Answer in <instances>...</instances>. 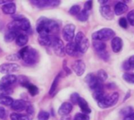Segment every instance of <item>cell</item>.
Wrapping results in <instances>:
<instances>
[{
  "label": "cell",
  "mask_w": 134,
  "mask_h": 120,
  "mask_svg": "<svg viewBox=\"0 0 134 120\" xmlns=\"http://www.w3.org/2000/svg\"><path fill=\"white\" fill-rule=\"evenodd\" d=\"M59 24L57 21L53 20L48 19L45 17H41L36 24V31L39 35H49L54 36L56 33L59 31Z\"/></svg>",
  "instance_id": "obj_1"
},
{
  "label": "cell",
  "mask_w": 134,
  "mask_h": 120,
  "mask_svg": "<svg viewBox=\"0 0 134 120\" xmlns=\"http://www.w3.org/2000/svg\"><path fill=\"white\" fill-rule=\"evenodd\" d=\"M13 20L8 24V30L14 31L18 34H20L19 32L20 31L29 32L30 30H31V23L29 20L27 19L25 17L21 15H17V16H13Z\"/></svg>",
  "instance_id": "obj_2"
},
{
  "label": "cell",
  "mask_w": 134,
  "mask_h": 120,
  "mask_svg": "<svg viewBox=\"0 0 134 120\" xmlns=\"http://www.w3.org/2000/svg\"><path fill=\"white\" fill-rule=\"evenodd\" d=\"M19 56L27 64L30 65L35 64L38 59V51L31 46H25L21 49L19 52Z\"/></svg>",
  "instance_id": "obj_3"
},
{
  "label": "cell",
  "mask_w": 134,
  "mask_h": 120,
  "mask_svg": "<svg viewBox=\"0 0 134 120\" xmlns=\"http://www.w3.org/2000/svg\"><path fill=\"white\" fill-rule=\"evenodd\" d=\"M115 37V32L111 28H101L93 32L92 35V39L93 41L104 42L111 39Z\"/></svg>",
  "instance_id": "obj_4"
},
{
  "label": "cell",
  "mask_w": 134,
  "mask_h": 120,
  "mask_svg": "<svg viewBox=\"0 0 134 120\" xmlns=\"http://www.w3.org/2000/svg\"><path fill=\"white\" fill-rule=\"evenodd\" d=\"M75 43L76 44L80 53H85L88 50L89 46H90V42H89L88 39L81 31L78 32L77 35H75Z\"/></svg>",
  "instance_id": "obj_5"
},
{
  "label": "cell",
  "mask_w": 134,
  "mask_h": 120,
  "mask_svg": "<svg viewBox=\"0 0 134 120\" xmlns=\"http://www.w3.org/2000/svg\"><path fill=\"white\" fill-rule=\"evenodd\" d=\"M119 99V94L117 92L113 93L111 95H106V97L100 101L97 102L100 108H108L115 105Z\"/></svg>",
  "instance_id": "obj_6"
},
{
  "label": "cell",
  "mask_w": 134,
  "mask_h": 120,
  "mask_svg": "<svg viewBox=\"0 0 134 120\" xmlns=\"http://www.w3.org/2000/svg\"><path fill=\"white\" fill-rule=\"evenodd\" d=\"M51 47L53 48V50L57 56H58L60 57H63L65 55L64 45L62 40L60 38H58L57 36H53Z\"/></svg>",
  "instance_id": "obj_7"
},
{
  "label": "cell",
  "mask_w": 134,
  "mask_h": 120,
  "mask_svg": "<svg viewBox=\"0 0 134 120\" xmlns=\"http://www.w3.org/2000/svg\"><path fill=\"white\" fill-rule=\"evenodd\" d=\"M75 26L73 24H66L64 27L63 31H62V35H63L64 39L68 42H72V40L75 37Z\"/></svg>",
  "instance_id": "obj_8"
},
{
  "label": "cell",
  "mask_w": 134,
  "mask_h": 120,
  "mask_svg": "<svg viewBox=\"0 0 134 120\" xmlns=\"http://www.w3.org/2000/svg\"><path fill=\"white\" fill-rule=\"evenodd\" d=\"M20 70V66L16 63H4L0 65V72L5 75H12Z\"/></svg>",
  "instance_id": "obj_9"
},
{
  "label": "cell",
  "mask_w": 134,
  "mask_h": 120,
  "mask_svg": "<svg viewBox=\"0 0 134 120\" xmlns=\"http://www.w3.org/2000/svg\"><path fill=\"white\" fill-rule=\"evenodd\" d=\"M85 82L87 83L90 89L92 90H95L96 89H97L99 86H100L102 85V83H100L99 81L97 75H93V73H90L86 76Z\"/></svg>",
  "instance_id": "obj_10"
},
{
  "label": "cell",
  "mask_w": 134,
  "mask_h": 120,
  "mask_svg": "<svg viewBox=\"0 0 134 120\" xmlns=\"http://www.w3.org/2000/svg\"><path fill=\"white\" fill-rule=\"evenodd\" d=\"M35 6L38 8H46V7H55L60 5V1L56 0H38L31 2Z\"/></svg>",
  "instance_id": "obj_11"
},
{
  "label": "cell",
  "mask_w": 134,
  "mask_h": 120,
  "mask_svg": "<svg viewBox=\"0 0 134 120\" xmlns=\"http://www.w3.org/2000/svg\"><path fill=\"white\" fill-rule=\"evenodd\" d=\"M72 69L78 76H82L86 72V64L82 60H77L72 64Z\"/></svg>",
  "instance_id": "obj_12"
},
{
  "label": "cell",
  "mask_w": 134,
  "mask_h": 120,
  "mask_svg": "<svg viewBox=\"0 0 134 120\" xmlns=\"http://www.w3.org/2000/svg\"><path fill=\"white\" fill-rule=\"evenodd\" d=\"M100 13L101 16L108 20H111L114 19L115 13L109 6H101L100 8Z\"/></svg>",
  "instance_id": "obj_13"
},
{
  "label": "cell",
  "mask_w": 134,
  "mask_h": 120,
  "mask_svg": "<svg viewBox=\"0 0 134 120\" xmlns=\"http://www.w3.org/2000/svg\"><path fill=\"white\" fill-rule=\"evenodd\" d=\"M65 53H67L69 56L75 57L77 56L78 53H79V51L78 50V47L75 42H68L65 46Z\"/></svg>",
  "instance_id": "obj_14"
},
{
  "label": "cell",
  "mask_w": 134,
  "mask_h": 120,
  "mask_svg": "<svg viewBox=\"0 0 134 120\" xmlns=\"http://www.w3.org/2000/svg\"><path fill=\"white\" fill-rule=\"evenodd\" d=\"M73 109V105L72 104L69 103V102H64L63 103L60 107L58 109V114L61 116H68L71 113V112Z\"/></svg>",
  "instance_id": "obj_15"
},
{
  "label": "cell",
  "mask_w": 134,
  "mask_h": 120,
  "mask_svg": "<svg viewBox=\"0 0 134 120\" xmlns=\"http://www.w3.org/2000/svg\"><path fill=\"white\" fill-rule=\"evenodd\" d=\"M17 80V77L14 75H5L0 79V84L6 86H10Z\"/></svg>",
  "instance_id": "obj_16"
},
{
  "label": "cell",
  "mask_w": 134,
  "mask_h": 120,
  "mask_svg": "<svg viewBox=\"0 0 134 120\" xmlns=\"http://www.w3.org/2000/svg\"><path fill=\"white\" fill-rule=\"evenodd\" d=\"M27 103L24 100H16L11 105V108L16 112H21L27 108Z\"/></svg>",
  "instance_id": "obj_17"
},
{
  "label": "cell",
  "mask_w": 134,
  "mask_h": 120,
  "mask_svg": "<svg viewBox=\"0 0 134 120\" xmlns=\"http://www.w3.org/2000/svg\"><path fill=\"white\" fill-rule=\"evenodd\" d=\"M122 39L119 37L115 36L111 40V48L113 52L115 53H119L122 49Z\"/></svg>",
  "instance_id": "obj_18"
},
{
  "label": "cell",
  "mask_w": 134,
  "mask_h": 120,
  "mask_svg": "<svg viewBox=\"0 0 134 120\" xmlns=\"http://www.w3.org/2000/svg\"><path fill=\"white\" fill-rule=\"evenodd\" d=\"M128 10V6L124 2H119L115 4L114 9V13L117 16H120L125 13Z\"/></svg>",
  "instance_id": "obj_19"
},
{
  "label": "cell",
  "mask_w": 134,
  "mask_h": 120,
  "mask_svg": "<svg viewBox=\"0 0 134 120\" xmlns=\"http://www.w3.org/2000/svg\"><path fill=\"white\" fill-rule=\"evenodd\" d=\"M16 4L13 2H9L5 5L2 6V10L5 14H9V15H13L16 13Z\"/></svg>",
  "instance_id": "obj_20"
},
{
  "label": "cell",
  "mask_w": 134,
  "mask_h": 120,
  "mask_svg": "<svg viewBox=\"0 0 134 120\" xmlns=\"http://www.w3.org/2000/svg\"><path fill=\"white\" fill-rule=\"evenodd\" d=\"M53 36L49 35H42L38 36V42L42 46H51Z\"/></svg>",
  "instance_id": "obj_21"
},
{
  "label": "cell",
  "mask_w": 134,
  "mask_h": 120,
  "mask_svg": "<svg viewBox=\"0 0 134 120\" xmlns=\"http://www.w3.org/2000/svg\"><path fill=\"white\" fill-rule=\"evenodd\" d=\"M107 94H105L104 91V87L103 85H101L100 86H99L97 89H96L95 90H93V97L95 99V101H97V102L102 101Z\"/></svg>",
  "instance_id": "obj_22"
},
{
  "label": "cell",
  "mask_w": 134,
  "mask_h": 120,
  "mask_svg": "<svg viewBox=\"0 0 134 120\" xmlns=\"http://www.w3.org/2000/svg\"><path fill=\"white\" fill-rule=\"evenodd\" d=\"M78 105H79L80 109L82 110V113H84L86 115H88V114L91 113V109L89 107L88 102L84 98L80 97L79 101H78Z\"/></svg>",
  "instance_id": "obj_23"
},
{
  "label": "cell",
  "mask_w": 134,
  "mask_h": 120,
  "mask_svg": "<svg viewBox=\"0 0 134 120\" xmlns=\"http://www.w3.org/2000/svg\"><path fill=\"white\" fill-rule=\"evenodd\" d=\"M60 78H61V73L58 74L56 76V78L54 79V80H53V83L51 85V87L49 89V94L50 96L53 97L56 94V90H57V88L58 86V84H59V82H60Z\"/></svg>",
  "instance_id": "obj_24"
},
{
  "label": "cell",
  "mask_w": 134,
  "mask_h": 120,
  "mask_svg": "<svg viewBox=\"0 0 134 120\" xmlns=\"http://www.w3.org/2000/svg\"><path fill=\"white\" fill-rule=\"evenodd\" d=\"M28 42V36L24 34L20 33L16 39V43L18 46H24Z\"/></svg>",
  "instance_id": "obj_25"
},
{
  "label": "cell",
  "mask_w": 134,
  "mask_h": 120,
  "mask_svg": "<svg viewBox=\"0 0 134 120\" xmlns=\"http://www.w3.org/2000/svg\"><path fill=\"white\" fill-rule=\"evenodd\" d=\"M19 34L14 31H12V30H8L6 31V33L4 35V40L5 42H10L12 41H13L14 39H16V36L18 35Z\"/></svg>",
  "instance_id": "obj_26"
},
{
  "label": "cell",
  "mask_w": 134,
  "mask_h": 120,
  "mask_svg": "<svg viewBox=\"0 0 134 120\" xmlns=\"http://www.w3.org/2000/svg\"><path fill=\"white\" fill-rule=\"evenodd\" d=\"M93 46L97 53H100L106 50V44L101 41H93Z\"/></svg>",
  "instance_id": "obj_27"
},
{
  "label": "cell",
  "mask_w": 134,
  "mask_h": 120,
  "mask_svg": "<svg viewBox=\"0 0 134 120\" xmlns=\"http://www.w3.org/2000/svg\"><path fill=\"white\" fill-rule=\"evenodd\" d=\"M89 15H90V11H87L86 9H82L79 12V13L77 15V19L79 20V21H82V22H85L88 20L89 18Z\"/></svg>",
  "instance_id": "obj_28"
},
{
  "label": "cell",
  "mask_w": 134,
  "mask_h": 120,
  "mask_svg": "<svg viewBox=\"0 0 134 120\" xmlns=\"http://www.w3.org/2000/svg\"><path fill=\"white\" fill-rule=\"evenodd\" d=\"M13 99L9 96H4L0 97V105L4 106H11L13 103Z\"/></svg>",
  "instance_id": "obj_29"
},
{
  "label": "cell",
  "mask_w": 134,
  "mask_h": 120,
  "mask_svg": "<svg viewBox=\"0 0 134 120\" xmlns=\"http://www.w3.org/2000/svg\"><path fill=\"white\" fill-rule=\"evenodd\" d=\"M29 92V94L31 95V96H35L38 94V89L36 86H35L34 84L32 83H27L25 86H24Z\"/></svg>",
  "instance_id": "obj_30"
},
{
  "label": "cell",
  "mask_w": 134,
  "mask_h": 120,
  "mask_svg": "<svg viewBox=\"0 0 134 120\" xmlns=\"http://www.w3.org/2000/svg\"><path fill=\"white\" fill-rule=\"evenodd\" d=\"M13 90L10 86H6L0 84V97L4 96H9L10 94H12Z\"/></svg>",
  "instance_id": "obj_31"
},
{
  "label": "cell",
  "mask_w": 134,
  "mask_h": 120,
  "mask_svg": "<svg viewBox=\"0 0 134 120\" xmlns=\"http://www.w3.org/2000/svg\"><path fill=\"white\" fill-rule=\"evenodd\" d=\"M97 77L100 83H104L108 79V74L104 70L100 69L97 73Z\"/></svg>",
  "instance_id": "obj_32"
},
{
  "label": "cell",
  "mask_w": 134,
  "mask_h": 120,
  "mask_svg": "<svg viewBox=\"0 0 134 120\" xmlns=\"http://www.w3.org/2000/svg\"><path fill=\"white\" fill-rule=\"evenodd\" d=\"M10 119L11 120H30L27 116L18 113H12L10 115Z\"/></svg>",
  "instance_id": "obj_33"
},
{
  "label": "cell",
  "mask_w": 134,
  "mask_h": 120,
  "mask_svg": "<svg viewBox=\"0 0 134 120\" xmlns=\"http://www.w3.org/2000/svg\"><path fill=\"white\" fill-rule=\"evenodd\" d=\"M133 108L132 107H130V106H128V107H126V108H122V109L121 110V112H120V114H121L122 116H123L124 118H125V117H126V116H128L133 114Z\"/></svg>",
  "instance_id": "obj_34"
},
{
  "label": "cell",
  "mask_w": 134,
  "mask_h": 120,
  "mask_svg": "<svg viewBox=\"0 0 134 120\" xmlns=\"http://www.w3.org/2000/svg\"><path fill=\"white\" fill-rule=\"evenodd\" d=\"M122 78L126 83L134 84V73H125Z\"/></svg>",
  "instance_id": "obj_35"
},
{
  "label": "cell",
  "mask_w": 134,
  "mask_h": 120,
  "mask_svg": "<svg viewBox=\"0 0 134 120\" xmlns=\"http://www.w3.org/2000/svg\"><path fill=\"white\" fill-rule=\"evenodd\" d=\"M80 11H81L80 10V6H79V5H74V6H72L70 8L69 13L71 15H72V16H77L79 13Z\"/></svg>",
  "instance_id": "obj_36"
},
{
  "label": "cell",
  "mask_w": 134,
  "mask_h": 120,
  "mask_svg": "<svg viewBox=\"0 0 134 120\" xmlns=\"http://www.w3.org/2000/svg\"><path fill=\"white\" fill-rule=\"evenodd\" d=\"M49 118V113L46 111H40L38 114V120H48Z\"/></svg>",
  "instance_id": "obj_37"
},
{
  "label": "cell",
  "mask_w": 134,
  "mask_h": 120,
  "mask_svg": "<svg viewBox=\"0 0 134 120\" xmlns=\"http://www.w3.org/2000/svg\"><path fill=\"white\" fill-rule=\"evenodd\" d=\"M17 79H18L19 83H20L22 86H24V87L27 83H29L28 79H27L26 76H24V75H20V76H18Z\"/></svg>",
  "instance_id": "obj_38"
},
{
  "label": "cell",
  "mask_w": 134,
  "mask_h": 120,
  "mask_svg": "<svg viewBox=\"0 0 134 120\" xmlns=\"http://www.w3.org/2000/svg\"><path fill=\"white\" fill-rule=\"evenodd\" d=\"M98 56L102 59L104 60V61H108L110 58V54L108 53V52L107 50H104V51H102V52H100V53H97Z\"/></svg>",
  "instance_id": "obj_39"
},
{
  "label": "cell",
  "mask_w": 134,
  "mask_h": 120,
  "mask_svg": "<svg viewBox=\"0 0 134 120\" xmlns=\"http://www.w3.org/2000/svg\"><path fill=\"white\" fill-rule=\"evenodd\" d=\"M74 120H90V117L88 115L84 113H77L74 118Z\"/></svg>",
  "instance_id": "obj_40"
},
{
  "label": "cell",
  "mask_w": 134,
  "mask_h": 120,
  "mask_svg": "<svg viewBox=\"0 0 134 120\" xmlns=\"http://www.w3.org/2000/svg\"><path fill=\"white\" fill-rule=\"evenodd\" d=\"M26 111H27V116L29 117V119H32L34 114H35V108L34 107L31 105H29L27 108H26Z\"/></svg>",
  "instance_id": "obj_41"
},
{
  "label": "cell",
  "mask_w": 134,
  "mask_h": 120,
  "mask_svg": "<svg viewBox=\"0 0 134 120\" xmlns=\"http://www.w3.org/2000/svg\"><path fill=\"white\" fill-rule=\"evenodd\" d=\"M119 26L124 29H126L128 27V20L126 17H121L119 20Z\"/></svg>",
  "instance_id": "obj_42"
},
{
  "label": "cell",
  "mask_w": 134,
  "mask_h": 120,
  "mask_svg": "<svg viewBox=\"0 0 134 120\" xmlns=\"http://www.w3.org/2000/svg\"><path fill=\"white\" fill-rule=\"evenodd\" d=\"M126 19H127L128 22H129L132 26H134V9H133V10H131V11L129 12Z\"/></svg>",
  "instance_id": "obj_43"
},
{
  "label": "cell",
  "mask_w": 134,
  "mask_h": 120,
  "mask_svg": "<svg viewBox=\"0 0 134 120\" xmlns=\"http://www.w3.org/2000/svg\"><path fill=\"white\" fill-rule=\"evenodd\" d=\"M79 97H80V96H79V94H78V93H73L71 95V103L73 104V105H76V104H78V101H79Z\"/></svg>",
  "instance_id": "obj_44"
},
{
  "label": "cell",
  "mask_w": 134,
  "mask_h": 120,
  "mask_svg": "<svg viewBox=\"0 0 134 120\" xmlns=\"http://www.w3.org/2000/svg\"><path fill=\"white\" fill-rule=\"evenodd\" d=\"M93 7V1H86L84 4V9L90 11Z\"/></svg>",
  "instance_id": "obj_45"
},
{
  "label": "cell",
  "mask_w": 134,
  "mask_h": 120,
  "mask_svg": "<svg viewBox=\"0 0 134 120\" xmlns=\"http://www.w3.org/2000/svg\"><path fill=\"white\" fill-rule=\"evenodd\" d=\"M6 58H7V60H9V61H15V60L20 59V56H19V53H17V54H10V55H9Z\"/></svg>",
  "instance_id": "obj_46"
},
{
  "label": "cell",
  "mask_w": 134,
  "mask_h": 120,
  "mask_svg": "<svg viewBox=\"0 0 134 120\" xmlns=\"http://www.w3.org/2000/svg\"><path fill=\"white\" fill-rule=\"evenodd\" d=\"M122 68H123V69L126 70V71H130V70L132 69V68H131V66H130V63H129L128 61H126L123 62V64H122Z\"/></svg>",
  "instance_id": "obj_47"
},
{
  "label": "cell",
  "mask_w": 134,
  "mask_h": 120,
  "mask_svg": "<svg viewBox=\"0 0 134 120\" xmlns=\"http://www.w3.org/2000/svg\"><path fill=\"white\" fill-rule=\"evenodd\" d=\"M63 68H64V72H65V73H66V74L70 75V74L71 73V69H70V68H68V66H67V61H64V63H63Z\"/></svg>",
  "instance_id": "obj_48"
},
{
  "label": "cell",
  "mask_w": 134,
  "mask_h": 120,
  "mask_svg": "<svg viewBox=\"0 0 134 120\" xmlns=\"http://www.w3.org/2000/svg\"><path fill=\"white\" fill-rule=\"evenodd\" d=\"M6 116V112H5V109L0 106V118H4Z\"/></svg>",
  "instance_id": "obj_49"
},
{
  "label": "cell",
  "mask_w": 134,
  "mask_h": 120,
  "mask_svg": "<svg viewBox=\"0 0 134 120\" xmlns=\"http://www.w3.org/2000/svg\"><path fill=\"white\" fill-rule=\"evenodd\" d=\"M128 61H129V63H130V66L132 68V69L134 68V55L131 56L130 57V59L128 60Z\"/></svg>",
  "instance_id": "obj_50"
},
{
  "label": "cell",
  "mask_w": 134,
  "mask_h": 120,
  "mask_svg": "<svg viewBox=\"0 0 134 120\" xmlns=\"http://www.w3.org/2000/svg\"><path fill=\"white\" fill-rule=\"evenodd\" d=\"M123 120H134V112L133 114H131V115H130V116L125 117Z\"/></svg>",
  "instance_id": "obj_51"
},
{
  "label": "cell",
  "mask_w": 134,
  "mask_h": 120,
  "mask_svg": "<svg viewBox=\"0 0 134 120\" xmlns=\"http://www.w3.org/2000/svg\"><path fill=\"white\" fill-rule=\"evenodd\" d=\"M71 116H69V115H68V116H64L61 117V120H71Z\"/></svg>",
  "instance_id": "obj_52"
},
{
  "label": "cell",
  "mask_w": 134,
  "mask_h": 120,
  "mask_svg": "<svg viewBox=\"0 0 134 120\" xmlns=\"http://www.w3.org/2000/svg\"><path fill=\"white\" fill-rule=\"evenodd\" d=\"M11 2V1H5V0H0V4H6V3H8V2Z\"/></svg>",
  "instance_id": "obj_53"
},
{
  "label": "cell",
  "mask_w": 134,
  "mask_h": 120,
  "mask_svg": "<svg viewBox=\"0 0 134 120\" xmlns=\"http://www.w3.org/2000/svg\"><path fill=\"white\" fill-rule=\"evenodd\" d=\"M99 2L101 3V4H106V3L108 2V1H107V0H106V1H101V0H100V1H99Z\"/></svg>",
  "instance_id": "obj_54"
},
{
  "label": "cell",
  "mask_w": 134,
  "mask_h": 120,
  "mask_svg": "<svg viewBox=\"0 0 134 120\" xmlns=\"http://www.w3.org/2000/svg\"><path fill=\"white\" fill-rule=\"evenodd\" d=\"M130 93H128V94H126V97H125V99H124V101H126V100H127V97H130Z\"/></svg>",
  "instance_id": "obj_55"
},
{
  "label": "cell",
  "mask_w": 134,
  "mask_h": 120,
  "mask_svg": "<svg viewBox=\"0 0 134 120\" xmlns=\"http://www.w3.org/2000/svg\"><path fill=\"white\" fill-rule=\"evenodd\" d=\"M0 120H6V117H4V118H0Z\"/></svg>",
  "instance_id": "obj_56"
}]
</instances>
